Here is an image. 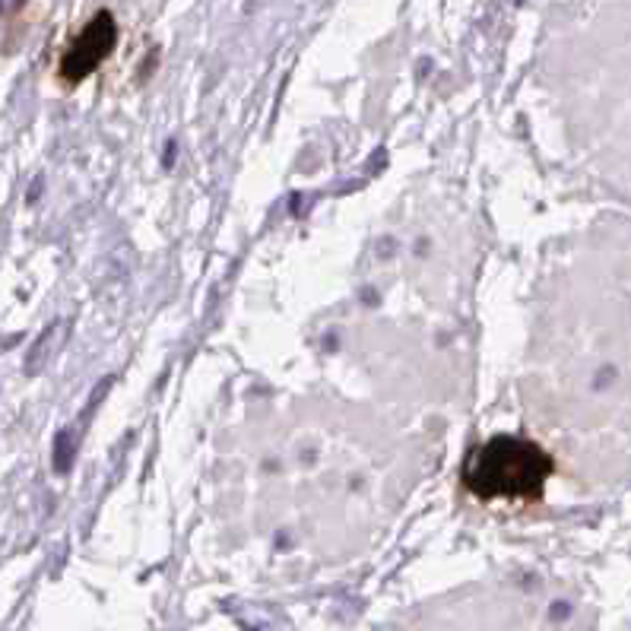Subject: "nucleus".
<instances>
[{
    "mask_svg": "<svg viewBox=\"0 0 631 631\" xmlns=\"http://www.w3.org/2000/svg\"><path fill=\"white\" fill-rule=\"evenodd\" d=\"M552 473L555 460L537 441L495 435L470 451L460 479L479 501H540Z\"/></svg>",
    "mask_w": 631,
    "mask_h": 631,
    "instance_id": "nucleus-1",
    "label": "nucleus"
},
{
    "mask_svg": "<svg viewBox=\"0 0 631 631\" xmlns=\"http://www.w3.org/2000/svg\"><path fill=\"white\" fill-rule=\"evenodd\" d=\"M114 48H118V22L109 10H99L64 48V54L58 61V77L67 87H80L109 61Z\"/></svg>",
    "mask_w": 631,
    "mask_h": 631,
    "instance_id": "nucleus-2",
    "label": "nucleus"
}]
</instances>
